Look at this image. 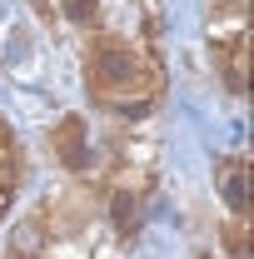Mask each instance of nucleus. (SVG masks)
Wrapping results in <instances>:
<instances>
[{
    "instance_id": "nucleus-1",
    "label": "nucleus",
    "mask_w": 254,
    "mask_h": 259,
    "mask_svg": "<svg viewBox=\"0 0 254 259\" xmlns=\"http://www.w3.org/2000/svg\"><path fill=\"white\" fill-rule=\"evenodd\" d=\"M85 85L95 105L120 110V115H145L164 95V70L150 50L130 45L120 35H95L85 50Z\"/></svg>"
},
{
    "instance_id": "nucleus-2",
    "label": "nucleus",
    "mask_w": 254,
    "mask_h": 259,
    "mask_svg": "<svg viewBox=\"0 0 254 259\" xmlns=\"http://www.w3.org/2000/svg\"><path fill=\"white\" fill-rule=\"evenodd\" d=\"M95 209H100V194L90 185H70V190L45 199V209L35 214V225H40L45 239H75L80 229L95 220Z\"/></svg>"
},
{
    "instance_id": "nucleus-3",
    "label": "nucleus",
    "mask_w": 254,
    "mask_h": 259,
    "mask_svg": "<svg viewBox=\"0 0 254 259\" xmlns=\"http://www.w3.org/2000/svg\"><path fill=\"white\" fill-rule=\"evenodd\" d=\"M50 150L60 155L65 169H85V120L80 115H65L60 125L50 130Z\"/></svg>"
},
{
    "instance_id": "nucleus-4",
    "label": "nucleus",
    "mask_w": 254,
    "mask_h": 259,
    "mask_svg": "<svg viewBox=\"0 0 254 259\" xmlns=\"http://www.w3.org/2000/svg\"><path fill=\"white\" fill-rule=\"evenodd\" d=\"M215 60L224 70V85L234 95H244V75H249V35L239 30V40H220L215 45Z\"/></svg>"
},
{
    "instance_id": "nucleus-5",
    "label": "nucleus",
    "mask_w": 254,
    "mask_h": 259,
    "mask_svg": "<svg viewBox=\"0 0 254 259\" xmlns=\"http://www.w3.org/2000/svg\"><path fill=\"white\" fill-rule=\"evenodd\" d=\"M244 180H249V160H224L220 164V190H224V204L234 214H249V194H244Z\"/></svg>"
},
{
    "instance_id": "nucleus-6",
    "label": "nucleus",
    "mask_w": 254,
    "mask_h": 259,
    "mask_svg": "<svg viewBox=\"0 0 254 259\" xmlns=\"http://www.w3.org/2000/svg\"><path fill=\"white\" fill-rule=\"evenodd\" d=\"M15 190H20V155H15V140H10L5 120H0V214L10 209Z\"/></svg>"
},
{
    "instance_id": "nucleus-7",
    "label": "nucleus",
    "mask_w": 254,
    "mask_h": 259,
    "mask_svg": "<svg viewBox=\"0 0 254 259\" xmlns=\"http://www.w3.org/2000/svg\"><path fill=\"white\" fill-rule=\"evenodd\" d=\"M224 244L234 249V259H249V214H234L224 225Z\"/></svg>"
},
{
    "instance_id": "nucleus-8",
    "label": "nucleus",
    "mask_w": 254,
    "mask_h": 259,
    "mask_svg": "<svg viewBox=\"0 0 254 259\" xmlns=\"http://www.w3.org/2000/svg\"><path fill=\"white\" fill-rule=\"evenodd\" d=\"M65 10H70V20H80V25H95V20H100L95 0H65Z\"/></svg>"
},
{
    "instance_id": "nucleus-9",
    "label": "nucleus",
    "mask_w": 254,
    "mask_h": 259,
    "mask_svg": "<svg viewBox=\"0 0 254 259\" xmlns=\"http://www.w3.org/2000/svg\"><path fill=\"white\" fill-rule=\"evenodd\" d=\"M5 259H20V254H5Z\"/></svg>"
},
{
    "instance_id": "nucleus-10",
    "label": "nucleus",
    "mask_w": 254,
    "mask_h": 259,
    "mask_svg": "<svg viewBox=\"0 0 254 259\" xmlns=\"http://www.w3.org/2000/svg\"><path fill=\"white\" fill-rule=\"evenodd\" d=\"M199 259H209V254H199Z\"/></svg>"
}]
</instances>
